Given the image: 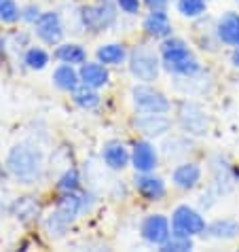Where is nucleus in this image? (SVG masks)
I'll use <instances>...</instances> for the list:
<instances>
[{"mask_svg": "<svg viewBox=\"0 0 239 252\" xmlns=\"http://www.w3.org/2000/svg\"><path fill=\"white\" fill-rule=\"evenodd\" d=\"M4 167L9 176L24 187L38 185L45 178V157L38 146L30 142L13 144L6 153Z\"/></svg>", "mask_w": 239, "mask_h": 252, "instance_id": "f03ea898", "label": "nucleus"}, {"mask_svg": "<svg viewBox=\"0 0 239 252\" xmlns=\"http://www.w3.org/2000/svg\"><path fill=\"white\" fill-rule=\"evenodd\" d=\"M119 22V4L117 0H95L91 4L79 6V26L81 30L100 34L108 32Z\"/></svg>", "mask_w": 239, "mask_h": 252, "instance_id": "20e7f679", "label": "nucleus"}, {"mask_svg": "<svg viewBox=\"0 0 239 252\" xmlns=\"http://www.w3.org/2000/svg\"><path fill=\"white\" fill-rule=\"evenodd\" d=\"M22 22V4L17 0H0V24L15 26Z\"/></svg>", "mask_w": 239, "mask_h": 252, "instance_id": "cd10ccee", "label": "nucleus"}, {"mask_svg": "<svg viewBox=\"0 0 239 252\" xmlns=\"http://www.w3.org/2000/svg\"><path fill=\"white\" fill-rule=\"evenodd\" d=\"M142 30L149 38L152 40H165L167 36H172L174 24L167 11H149L142 19Z\"/></svg>", "mask_w": 239, "mask_h": 252, "instance_id": "dca6fc26", "label": "nucleus"}, {"mask_svg": "<svg viewBox=\"0 0 239 252\" xmlns=\"http://www.w3.org/2000/svg\"><path fill=\"white\" fill-rule=\"evenodd\" d=\"M72 102L76 104L79 108L83 110H93L100 106L102 97H100V89H93V87H87V85H81L72 92Z\"/></svg>", "mask_w": 239, "mask_h": 252, "instance_id": "393cba45", "label": "nucleus"}, {"mask_svg": "<svg viewBox=\"0 0 239 252\" xmlns=\"http://www.w3.org/2000/svg\"><path fill=\"white\" fill-rule=\"evenodd\" d=\"M32 34L36 36L43 45L49 47H58L60 43H64L66 36V22L61 17L60 11H43L40 17L32 24Z\"/></svg>", "mask_w": 239, "mask_h": 252, "instance_id": "1a4fd4ad", "label": "nucleus"}, {"mask_svg": "<svg viewBox=\"0 0 239 252\" xmlns=\"http://www.w3.org/2000/svg\"><path fill=\"white\" fill-rule=\"evenodd\" d=\"M231 64L239 70V47H233V53H231Z\"/></svg>", "mask_w": 239, "mask_h": 252, "instance_id": "473e14b6", "label": "nucleus"}, {"mask_svg": "<svg viewBox=\"0 0 239 252\" xmlns=\"http://www.w3.org/2000/svg\"><path fill=\"white\" fill-rule=\"evenodd\" d=\"M195 248V237H186V235H178L172 233V237L167 240L159 250L161 252H191Z\"/></svg>", "mask_w": 239, "mask_h": 252, "instance_id": "c85d7f7f", "label": "nucleus"}, {"mask_svg": "<svg viewBox=\"0 0 239 252\" xmlns=\"http://www.w3.org/2000/svg\"><path fill=\"white\" fill-rule=\"evenodd\" d=\"M102 161L112 172H123L131 165V149L125 146L121 140H108L102 146Z\"/></svg>", "mask_w": 239, "mask_h": 252, "instance_id": "2eb2a0df", "label": "nucleus"}, {"mask_svg": "<svg viewBox=\"0 0 239 252\" xmlns=\"http://www.w3.org/2000/svg\"><path fill=\"white\" fill-rule=\"evenodd\" d=\"M136 113H170L172 100L152 83H136L129 92Z\"/></svg>", "mask_w": 239, "mask_h": 252, "instance_id": "0eeeda50", "label": "nucleus"}, {"mask_svg": "<svg viewBox=\"0 0 239 252\" xmlns=\"http://www.w3.org/2000/svg\"><path fill=\"white\" fill-rule=\"evenodd\" d=\"M51 81H53V85L58 87L60 92L72 94L74 89L81 85L79 68H76V66H70V64H60V66H55L53 74H51Z\"/></svg>", "mask_w": 239, "mask_h": 252, "instance_id": "aec40b11", "label": "nucleus"}, {"mask_svg": "<svg viewBox=\"0 0 239 252\" xmlns=\"http://www.w3.org/2000/svg\"><path fill=\"white\" fill-rule=\"evenodd\" d=\"M133 189L142 199L146 201H163L167 195V185L165 180L157 176L154 172H146V174H138L133 178Z\"/></svg>", "mask_w": 239, "mask_h": 252, "instance_id": "4468645a", "label": "nucleus"}, {"mask_svg": "<svg viewBox=\"0 0 239 252\" xmlns=\"http://www.w3.org/2000/svg\"><path fill=\"white\" fill-rule=\"evenodd\" d=\"M170 220H172V233L186 235V237H201L208 227V220L201 210H197L188 204L176 206Z\"/></svg>", "mask_w": 239, "mask_h": 252, "instance_id": "6e6552de", "label": "nucleus"}, {"mask_svg": "<svg viewBox=\"0 0 239 252\" xmlns=\"http://www.w3.org/2000/svg\"><path fill=\"white\" fill-rule=\"evenodd\" d=\"M201 178H203V167L197 161H180L172 170V185L184 193L195 191L201 185Z\"/></svg>", "mask_w": 239, "mask_h": 252, "instance_id": "ddd939ff", "label": "nucleus"}, {"mask_svg": "<svg viewBox=\"0 0 239 252\" xmlns=\"http://www.w3.org/2000/svg\"><path fill=\"white\" fill-rule=\"evenodd\" d=\"M131 167L138 174L154 172L159 167V149L149 138L136 140L131 146Z\"/></svg>", "mask_w": 239, "mask_h": 252, "instance_id": "f8f14e48", "label": "nucleus"}, {"mask_svg": "<svg viewBox=\"0 0 239 252\" xmlns=\"http://www.w3.org/2000/svg\"><path fill=\"white\" fill-rule=\"evenodd\" d=\"M142 4L149 11H167V6H170V0H142Z\"/></svg>", "mask_w": 239, "mask_h": 252, "instance_id": "2f4dec72", "label": "nucleus"}, {"mask_svg": "<svg viewBox=\"0 0 239 252\" xmlns=\"http://www.w3.org/2000/svg\"><path fill=\"white\" fill-rule=\"evenodd\" d=\"M129 58V51L123 43H104L95 49V60L102 62L104 66H121Z\"/></svg>", "mask_w": 239, "mask_h": 252, "instance_id": "412c9836", "label": "nucleus"}, {"mask_svg": "<svg viewBox=\"0 0 239 252\" xmlns=\"http://www.w3.org/2000/svg\"><path fill=\"white\" fill-rule=\"evenodd\" d=\"M53 58L60 62V64H70L79 68L81 64L87 62V49L81 43H60L55 47Z\"/></svg>", "mask_w": 239, "mask_h": 252, "instance_id": "4be33fe9", "label": "nucleus"}, {"mask_svg": "<svg viewBox=\"0 0 239 252\" xmlns=\"http://www.w3.org/2000/svg\"><path fill=\"white\" fill-rule=\"evenodd\" d=\"M22 62L28 70H34V72H40V70H45L49 66V62H51V53L47 51L45 47H38V45H30L24 51L22 55Z\"/></svg>", "mask_w": 239, "mask_h": 252, "instance_id": "b1692460", "label": "nucleus"}, {"mask_svg": "<svg viewBox=\"0 0 239 252\" xmlns=\"http://www.w3.org/2000/svg\"><path fill=\"white\" fill-rule=\"evenodd\" d=\"M95 204V197L91 193H61V197L55 201L53 210L43 219L45 233L51 240H61L66 237L68 229L74 225L81 214L89 212Z\"/></svg>", "mask_w": 239, "mask_h": 252, "instance_id": "f257e3e1", "label": "nucleus"}, {"mask_svg": "<svg viewBox=\"0 0 239 252\" xmlns=\"http://www.w3.org/2000/svg\"><path fill=\"white\" fill-rule=\"evenodd\" d=\"M176 121L186 136L203 138L209 131V115L208 110L193 100H180L176 104Z\"/></svg>", "mask_w": 239, "mask_h": 252, "instance_id": "423d86ee", "label": "nucleus"}, {"mask_svg": "<svg viewBox=\"0 0 239 252\" xmlns=\"http://www.w3.org/2000/svg\"><path fill=\"white\" fill-rule=\"evenodd\" d=\"M214 32L220 45L239 47V13L237 11H224L214 24Z\"/></svg>", "mask_w": 239, "mask_h": 252, "instance_id": "f3484780", "label": "nucleus"}, {"mask_svg": "<svg viewBox=\"0 0 239 252\" xmlns=\"http://www.w3.org/2000/svg\"><path fill=\"white\" fill-rule=\"evenodd\" d=\"M203 240H214V242H231L239 237V220L235 219H216L208 222L206 233L201 235Z\"/></svg>", "mask_w": 239, "mask_h": 252, "instance_id": "6ab92c4d", "label": "nucleus"}, {"mask_svg": "<svg viewBox=\"0 0 239 252\" xmlns=\"http://www.w3.org/2000/svg\"><path fill=\"white\" fill-rule=\"evenodd\" d=\"M40 13H43V9H40L36 2L26 4V6H22V22H26V24H30V26H32V24L40 17Z\"/></svg>", "mask_w": 239, "mask_h": 252, "instance_id": "c756f323", "label": "nucleus"}, {"mask_svg": "<svg viewBox=\"0 0 239 252\" xmlns=\"http://www.w3.org/2000/svg\"><path fill=\"white\" fill-rule=\"evenodd\" d=\"M117 4H119V11L129 17L138 15L140 9H142V0H117Z\"/></svg>", "mask_w": 239, "mask_h": 252, "instance_id": "7c9ffc66", "label": "nucleus"}, {"mask_svg": "<svg viewBox=\"0 0 239 252\" xmlns=\"http://www.w3.org/2000/svg\"><path fill=\"white\" fill-rule=\"evenodd\" d=\"M81 172L76 170V167L72 165H68L64 172L60 174V178H58V191L60 193H76V191H81Z\"/></svg>", "mask_w": 239, "mask_h": 252, "instance_id": "bb28decb", "label": "nucleus"}, {"mask_svg": "<svg viewBox=\"0 0 239 252\" xmlns=\"http://www.w3.org/2000/svg\"><path fill=\"white\" fill-rule=\"evenodd\" d=\"M79 74H81V83L93 89H104L110 85V70L108 66H104L102 62H85L79 66Z\"/></svg>", "mask_w": 239, "mask_h": 252, "instance_id": "a211bd4d", "label": "nucleus"}, {"mask_svg": "<svg viewBox=\"0 0 239 252\" xmlns=\"http://www.w3.org/2000/svg\"><path fill=\"white\" fill-rule=\"evenodd\" d=\"M133 127L149 140L163 138L172 131V119L167 113H136Z\"/></svg>", "mask_w": 239, "mask_h": 252, "instance_id": "9b49d317", "label": "nucleus"}, {"mask_svg": "<svg viewBox=\"0 0 239 252\" xmlns=\"http://www.w3.org/2000/svg\"><path fill=\"white\" fill-rule=\"evenodd\" d=\"M13 214H15L17 220H22L24 225H30V222L38 220L40 216V204L34 197H19L13 204Z\"/></svg>", "mask_w": 239, "mask_h": 252, "instance_id": "5701e85b", "label": "nucleus"}, {"mask_svg": "<svg viewBox=\"0 0 239 252\" xmlns=\"http://www.w3.org/2000/svg\"><path fill=\"white\" fill-rule=\"evenodd\" d=\"M159 55H161V68H163L167 74L176 76V79L195 76V74L203 72L201 62L197 60L191 45L180 36H167L165 40H161Z\"/></svg>", "mask_w": 239, "mask_h": 252, "instance_id": "7ed1b4c3", "label": "nucleus"}, {"mask_svg": "<svg viewBox=\"0 0 239 252\" xmlns=\"http://www.w3.org/2000/svg\"><path fill=\"white\" fill-rule=\"evenodd\" d=\"M176 11L186 19H201L208 13V0H176Z\"/></svg>", "mask_w": 239, "mask_h": 252, "instance_id": "a878e982", "label": "nucleus"}, {"mask_svg": "<svg viewBox=\"0 0 239 252\" xmlns=\"http://www.w3.org/2000/svg\"><path fill=\"white\" fill-rule=\"evenodd\" d=\"M140 237L144 244L161 248L172 237V220L165 214H146L140 222Z\"/></svg>", "mask_w": 239, "mask_h": 252, "instance_id": "9d476101", "label": "nucleus"}, {"mask_svg": "<svg viewBox=\"0 0 239 252\" xmlns=\"http://www.w3.org/2000/svg\"><path fill=\"white\" fill-rule=\"evenodd\" d=\"M129 74L138 83H154L161 74V55L154 51L152 47L140 43L129 51L127 58Z\"/></svg>", "mask_w": 239, "mask_h": 252, "instance_id": "39448f33", "label": "nucleus"}, {"mask_svg": "<svg viewBox=\"0 0 239 252\" xmlns=\"http://www.w3.org/2000/svg\"><path fill=\"white\" fill-rule=\"evenodd\" d=\"M235 2H237V4H239V0H235Z\"/></svg>", "mask_w": 239, "mask_h": 252, "instance_id": "72a5a7b5", "label": "nucleus"}]
</instances>
